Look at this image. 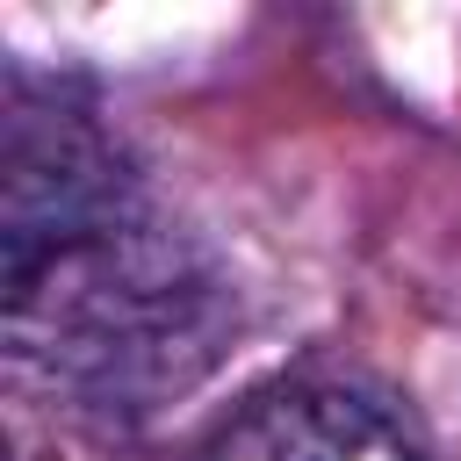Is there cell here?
<instances>
[{"mask_svg": "<svg viewBox=\"0 0 461 461\" xmlns=\"http://www.w3.org/2000/svg\"><path fill=\"white\" fill-rule=\"evenodd\" d=\"M209 461H418V447L367 396L331 382H295L245 403L216 432Z\"/></svg>", "mask_w": 461, "mask_h": 461, "instance_id": "2", "label": "cell"}, {"mask_svg": "<svg viewBox=\"0 0 461 461\" xmlns=\"http://www.w3.org/2000/svg\"><path fill=\"white\" fill-rule=\"evenodd\" d=\"M7 346L79 403H158L223 339V295L151 216L115 137L65 94L7 86Z\"/></svg>", "mask_w": 461, "mask_h": 461, "instance_id": "1", "label": "cell"}]
</instances>
